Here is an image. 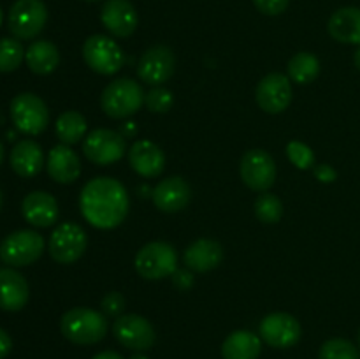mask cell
Segmentation results:
<instances>
[{
  "label": "cell",
  "instance_id": "6da1fadb",
  "mask_svg": "<svg viewBox=\"0 0 360 359\" xmlns=\"http://www.w3.org/2000/svg\"><path fill=\"white\" fill-rule=\"evenodd\" d=\"M79 208L84 220L97 229H115L129 213V194L115 178L101 176L83 187Z\"/></svg>",
  "mask_w": 360,
  "mask_h": 359
},
{
  "label": "cell",
  "instance_id": "7a4b0ae2",
  "mask_svg": "<svg viewBox=\"0 0 360 359\" xmlns=\"http://www.w3.org/2000/svg\"><path fill=\"white\" fill-rule=\"evenodd\" d=\"M60 329H62L63 336L72 344L94 345L104 340L109 324L104 313L77 306V308L63 313L62 320H60Z\"/></svg>",
  "mask_w": 360,
  "mask_h": 359
},
{
  "label": "cell",
  "instance_id": "3957f363",
  "mask_svg": "<svg viewBox=\"0 0 360 359\" xmlns=\"http://www.w3.org/2000/svg\"><path fill=\"white\" fill-rule=\"evenodd\" d=\"M144 102V92L137 81L120 77L111 81L101 95V106L108 116L115 120L136 115Z\"/></svg>",
  "mask_w": 360,
  "mask_h": 359
},
{
  "label": "cell",
  "instance_id": "277c9868",
  "mask_svg": "<svg viewBox=\"0 0 360 359\" xmlns=\"http://www.w3.org/2000/svg\"><path fill=\"white\" fill-rule=\"evenodd\" d=\"M136 271L146 280H162L172 277L178 270V252L171 243L151 241L137 252Z\"/></svg>",
  "mask_w": 360,
  "mask_h": 359
},
{
  "label": "cell",
  "instance_id": "5b68a950",
  "mask_svg": "<svg viewBox=\"0 0 360 359\" xmlns=\"http://www.w3.org/2000/svg\"><path fill=\"white\" fill-rule=\"evenodd\" d=\"M44 252V238L30 229L11 232L0 245V259L13 267L34 264Z\"/></svg>",
  "mask_w": 360,
  "mask_h": 359
},
{
  "label": "cell",
  "instance_id": "8992f818",
  "mask_svg": "<svg viewBox=\"0 0 360 359\" xmlns=\"http://www.w3.org/2000/svg\"><path fill=\"white\" fill-rule=\"evenodd\" d=\"M83 58L94 73L102 76L116 74L125 63V55L118 42L102 34L90 35L83 44Z\"/></svg>",
  "mask_w": 360,
  "mask_h": 359
},
{
  "label": "cell",
  "instance_id": "52a82bcc",
  "mask_svg": "<svg viewBox=\"0 0 360 359\" xmlns=\"http://www.w3.org/2000/svg\"><path fill=\"white\" fill-rule=\"evenodd\" d=\"M11 118L20 132L37 136L49 123L48 106L35 94L25 92L11 101Z\"/></svg>",
  "mask_w": 360,
  "mask_h": 359
},
{
  "label": "cell",
  "instance_id": "ba28073f",
  "mask_svg": "<svg viewBox=\"0 0 360 359\" xmlns=\"http://www.w3.org/2000/svg\"><path fill=\"white\" fill-rule=\"evenodd\" d=\"M48 9L42 0H16L9 11L7 25L16 39L37 37L46 27Z\"/></svg>",
  "mask_w": 360,
  "mask_h": 359
},
{
  "label": "cell",
  "instance_id": "9c48e42d",
  "mask_svg": "<svg viewBox=\"0 0 360 359\" xmlns=\"http://www.w3.org/2000/svg\"><path fill=\"white\" fill-rule=\"evenodd\" d=\"M84 157L97 165H109L125 155V137L111 129L91 130L83 143Z\"/></svg>",
  "mask_w": 360,
  "mask_h": 359
},
{
  "label": "cell",
  "instance_id": "30bf717a",
  "mask_svg": "<svg viewBox=\"0 0 360 359\" xmlns=\"http://www.w3.org/2000/svg\"><path fill=\"white\" fill-rule=\"evenodd\" d=\"M112 334L123 347L136 352L150 351L157 340V334H155L150 320L137 313L120 315L112 324Z\"/></svg>",
  "mask_w": 360,
  "mask_h": 359
},
{
  "label": "cell",
  "instance_id": "8fae6325",
  "mask_svg": "<svg viewBox=\"0 0 360 359\" xmlns=\"http://www.w3.org/2000/svg\"><path fill=\"white\" fill-rule=\"evenodd\" d=\"M86 250V232L74 222H63L49 238V256L60 264H72Z\"/></svg>",
  "mask_w": 360,
  "mask_h": 359
},
{
  "label": "cell",
  "instance_id": "7c38bea8",
  "mask_svg": "<svg viewBox=\"0 0 360 359\" xmlns=\"http://www.w3.org/2000/svg\"><path fill=\"white\" fill-rule=\"evenodd\" d=\"M241 180L255 192H267L276 180V164L264 150H250L243 155L239 165Z\"/></svg>",
  "mask_w": 360,
  "mask_h": 359
},
{
  "label": "cell",
  "instance_id": "4fadbf2b",
  "mask_svg": "<svg viewBox=\"0 0 360 359\" xmlns=\"http://www.w3.org/2000/svg\"><path fill=\"white\" fill-rule=\"evenodd\" d=\"M255 99L260 109L266 113H271V115L283 113L292 102L290 77L281 73L267 74L257 84Z\"/></svg>",
  "mask_w": 360,
  "mask_h": 359
},
{
  "label": "cell",
  "instance_id": "5bb4252c",
  "mask_svg": "<svg viewBox=\"0 0 360 359\" xmlns=\"http://www.w3.org/2000/svg\"><path fill=\"white\" fill-rule=\"evenodd\" d=\"M260 338L274 348L294 347L301 340V324L294 315L285 312L271 313L260 322Z\"/></svg>",
  "mask_w": 360,
  "mask_h": 359
},
{
  "label": "cell",
  "instance_id": "9a60e30c",
  "mask_svg": "<svg viewBox=\"0 0 360 359\" xmlns=\"http://www.w3.org/2000/svg\"><path fill=\"white\" fill-rule=\"evenodd\" d=\"M176 58L171 48L162 44L151 46L139 58V63H137V76L144 83L160 87L162 83H165L172 76Z\"/></svg>",
  "mask_w": 360,
  "mask_h": 359
},
{
  "label": "cell",
  "instance_id": "2e32d148",
  "mask_svg": "<svg viewBox=\"0 0 360 359\" xmlns=\"http://www.w3.org/2000/svg\"><path fill=\"white\" fill-rule=\"evenodd\" d=\"M101 20L105 30L115 37H129L139 23L136 7L129 0H108L102 6Z\"/></svg>",
  "mask_w": 360,
  "mask_h": 359
},
{
  "label": "cell",
  "instance_id": "e0dca14e",
  "mask_svg": "<svg viewBox=\"0 0 360 359\" xmlns=\"http://www.w3.org/2000/svg\"><path fill=\"white\" fill-rule=\"evenodd\" d=\"M192 199V189L179 176L162 180L153 189V203L164 213H178L185 210Z\"/></svg>",
  "mask_w": 360,
  "mask_h": 359
},
{
  "label": "cell",
  "instance_id": "ac0fdd59",
  "mask_svg": "<svg viewBox=\"0 0 360 359\" xmlns=\"http://www.w3.org/2000/svg\"><path fill=\"white\" fill-rule=\"evenodd\" d=\"M21 213L25 220L34 227H49L58 218V203L51 194L35 190L25 196L21 203Z\"/></svg>",
  "mask_w": 360,
  "mask_h": 359
},
{
  "label": "cell",
  "instance_id": "d6986e66",
  "mask_svg": "<svg viewBox=\"0 0 360 359\" xmlns=\"http://www.w3.org/2000/svg\"><path fill=\"white\" fill-rule=\"evenodd\" d=\"M129 162L134 171L143 178H155L165 168V155L155 143L148 139L136 141L129 151Z\"/></svg>",
  "mask_w": 360,
  "mask_h": 359
},
{
  "label": "cell",
  "instance_id": "ffe728a7",
  "mask_svg": "<svg viewBox=\"0 0 360 359\" xmlns=\"http://www.w3.org/2000/svg\"><path fill=\"white\" fill-rule=\"evenodd\" d=\"M30 289L21 273L13 267L0 270V308L6 312H20L28 303Z\"/></svg>",
  "mask_w": 360,
  "mask_h": 359
},
{
  "label": "cell",
  "instance_id": "44dd1931",
  "mask_svg": "<svg viewBox=\"0 0 360 359\" xmlns=\"http://www.w3.org/2000/svg\"><path fill=\"white\" fill-rule=\"evenodd\" d=\"M183 259H185L186 267L190 271L206 273V271L214 270L221 263V259H224V248L214 239H197L192 245H188Z\"/></svg>",
  "mask_w": 360,
  "mask_h": 359
},
{
  "label": "cell",
  "instance_id": "7402d4cb",
  "mask_svg": "<svg viewBox=\"0 0 360 359\" xmlns=\"http://www.w3.org/2000/svg\"><path fill=\"white\" fill-rule=\"evenodd\" d=\"M48 172L55 182L72 183L81 175V160L67 144L53 146L48 155Z\"/></svg>",
  "mask_w": 360,
  "mask_h": 359
},
{
  "label": "cell",
  "instance_id": "603a6c76",
  "mask_svg": "<svg viewBox=\"0 0 360 359\" xmlns=\"http://www.w3.org/2000/svg\"><path fill=\"white\" fill-rule=\"evenodd\" d=\"M11 168L21 178H32L39 175L44 165V153L35 141L23 139L14 144L11 151Z\"/></svg>",
  "mask_w": 360,
  "mask_h": 359
},
{
  "label": "cell",
  "instance_id": "cb8c5ba5",
  "mask_svg": "<svg viewBox=\"0 0 360 359\" xmlns=\"http://www.w3.org/2000/svg\"><path fill=\"white\" fill-rule=\"evenodd\" d=\"M330 37L343 44L360 46V9L359 7H341L330 16L327 25Z\"/></svg>",
  "mask_w": 360,
  "mask_h": 359
},
{
  "label": "cell",
  "instance_id": "d4e9b609",
  "mask_svg": "<svg viewBox=\"0 0 360 359\" xmlns=\"http://www.w3.org/2000/svg\"><path fill=\"white\" fill-rule=\"evenodd\" d=\"M260 351H262V338L245 329L231 333L221 345L224 359H257Z\"/></svg>",
  "mask_w": 360,
  "mask_h": 359
},
{
  "label": "cell",
  "instance_id": "484cf974",
  "mask_svg": "<svg viewBox=\"0 0 360 359\" xmlns=\"http://www.w3.org/2000/svg\"><path fill=\"white\" fill-rule=\"evenodd\" d=\"M27 65L30 67L32 73L35 74H51L60 63V53L53 42L49 41H35L28 46L25 53Z\"/></svg>",
  "mask_w": 360,
  "mask_h": 359
},
{
  "label": "cell",
  "instance_id": "4316f807",
  "mask_svg": "<svg viewBox=\"0 0 360 359\" xmlns=\"http://www.w3.org/2000/svg\"><path fill=\"white\" fill-rule=\"evenodd\" d=\"M55 129L58 139L67 146H70V144L79 143L84 137V134H86V120L81 113L65 111L58 116Z\"/></svg>",
  "mask_w": 360,
  "mask_h": 359
},
{
  "label": "cell",
  "instance_id": "83f0119b",
  "mask_svg": "<svg viewBox=\"0 0 360 359\" xmlns=\"http://www.w3.org/2000/svg\"><path fill=\"white\" fill-rule=\"evenodd\" d=\"M288 77L299 84L311 83L320 74V60L313 53L301 51L294 55L288 62Z\"/></svg>",
  "mask_w": 360,
  "mask_h": 359
},
{
  "label": "cell",
  "instance_id": "f1b7e54d",
  "mask_svg": "<svg viewBox=\"0 0 360 359\" xmlns=\"http://www.w3.org/2000/svg\"><path fill=\"white\" fill-rule=\"evenodd\" d=\"M25 58V49L18 39H0V73H13L21 65Z\"/></svg>",
  "mask_w": 360,
  "mask_h": 359
},
{
  "label": "cell",
  "instance_id": "f546056e",
  "mask_svg": "<svg viewBox=\"0 0 360 359\" xmlns=\"http://www.w3.org/2000/svg\"><path fill=\"white\" fill-rule=\"evenodd\" d=\"M255 215L264 224H276L283 215V204L274 194H260L255 201Z\"/></svg>",
  "mask_w": 360,
  "mask_h": 359
},
{
  "label": "cell",
  "instance_id": "4dcf8cb0",
  "mask_svg": "<svg viewBox=\"0 0 360 359\" xmlns=\"http://www.w3.org/2000/svg\"><path fill=\"white\" fill-rule=\"evenodd\" d=\"M359 355L357 347L345 338H330L319 352V359H359Z\"/></svg>",
  "mask_w": 360,
  "mask_h": 359
},
{
  "label": "cell",
  "instance_id": "1f68e13d",
  "mask_svg": "<svg viewBox=\"0 0 360 359\" xmlns=\"http://www.w3.org/2000/svg\"><path fill=\"white\" fill-rule=\"evenodd\" d=\"M287 155L288 160L299 169H309L315 165V153L308 144L301 143V141H290L287 144Z\"/></svg>",
  "mask_w": 360,
  "mask_h": 359
},
{
  "label": "cell",
  "instance_id": "d6a6232c",
  "mask_svg": "<svg viewBox=\"0 0 360 359\" xmlns=\"http://www.w3.org/2000/svg\"><path fill=\"white\" fill-rule=\"evenodd\" d=\"M144 102H146L148 109L153 113H167L169 109L172 108V102H174V97H172V92L167 90V88L155 87L144 95Z\"/></svg>",
  "mask_w": 360,
  "mask_h": 359
},
{
  "label": "cell",
  "instance_id": "836d02e7",
  "mask_svg": "<svg viewBox=\"0 0 360 359\" xmlns=\"http://www.w3.org/2000/svg\"><path fill=\"white\" fill-rule=\"evenodd\" d=\"M102 312L108 317H120L125 310V298L120 292H108L101 303Z\"/></svg>",
  "mask_w": 360,
  "mask_h": 359
},
{
  "label": "cell",
  "instance_id": "e575fe53",
  "mask_svg": "<svg viewBox=\"0 0 360 359\" xmlns=\"http://www.w3.org/2000/svg\"><path fill=\"white\" fill-rule=\"evenodd\" d=\"M253 4L266 16H278L283 11H287L290 0H253Z\"/></svg>",
  "mask_w": 360,
  "mask_h": 359
},
{
  "label": "cell",
  "instance_id": "d590c367",
  "mask_svg": "<svg viewBox=\"0 0 360 359\" xmlns=\"http://www.w3.org/2000/svg\"><path fill=\"white\" fill-rule=\"evenodd\" d=\"M172 284L179 291H188L193 285V275L188 270H176L172 273Z\"/></svg>",
  "mask_w": 360,
  "mask_h": 359
},
{
  "label": "cell",
  "instance_id": "8d00e7d4",
  "mask_svg": "<svg viewBox=\"0 0 360 359\" xmlns=\"http://www.w3.org/2000/svg\"><path fill=\"white\" fill-rule=\"evenodd\" d=\"M315 176L322 183H333L338 178V172L334 171L333 165L329 164H320L315 165Z\"/></svg>",
  "mask_w": 360,
  "mask_h": 359
},
{
  "label": "cell",
  "instance_id": "74e56055",
  "mask_svg": "<svg viewBox=\"0 0 360 359\" xmlns=\"http://www.w3.org/2000/svg\"><path fill=\"white\" fill-rule=\"evenodd\" d=\"M11 348H13V340H11L9 334L0 327V359L6 358L11 352Z\"/></svg>",
  "mask_w": 360,
  "mask_h": 359
},
{
  "label": "cell",
  "instance_id": "f35d334b",
  "mask_svg": "<svg viewBox=\"0 0 360 359\" xmlns=\"http://www.w3.org/2000/svg\"><path fill=\"white\" fill-rule=\"evenodd\" d=\"M91 359H123V358L115 351H104V352H98V354L94 355Z\"/></svg>",
  "mask_w": 360,
  "mask_h": 359
},
{
  "label": "cell",
  "instance_id": "ab89813d",
  "mask_svg": "<svg viewBox=\"0 0 360 359\" xmlns=\"http://www.w3.org/2000/svg\"><path fill=\"white\" fill-rule=\"evenodd\" d=\"M132 134H136V125H134V122H127L122 129V136L127 137L132 136Z\"/></svg>",
  "mask_w": 360,
  "mask_h": 359
},
{
  "label": "cell",
  "instance_id": "60d3db41",
  "mask_svg": "<svg viewBox=\"0 0 360 359\" xmlns=\"http://www.w3.org/2000/svg\"><path fill=\"white\" fill-rule=\"evenodd\" d=\"M354 62H355V67H357V69L360 70V46H359V49L355 51V55H354Z\"/></svg>",
  "mask_w": 360,
  "mask_h": 359
},
{
  "label": "cell",
  "instance_id": "b9f144b4",
  "mask_svg": "<svg viewBox=\"0 0 360 359\" xmlns=\"http://www.w3.org/2000/svg\"><path fill=\"white\" fill-rule=\"evenodd\" d=\"M130 359H148V355H144V354H134Z\"/></svg>",
  "mask_w": 360,
  "mask_h": 359
},
{
  "label": "cell",
  "instance_id": "7bdbcfd3",
  "mask_svg": "<svg viewBox=\"0 0 360 359\" xmlns=\"http://www.w3.org/2000/svg\"><path fill=\"white\" fill-rule=\"evenodd\" d=\"M2 160H4V144L0 143V165H2Z\"/></svg>",
  "mask_w": 360,
  "mask_h": 359
},
{
  "label": "cell",
  "instance_id": "ee69618b",
  "mask_svg": "<svg viewBox=\"0 0 360 359\" xmlns=\"http://www.w3.org/2000/svg\"><path fill=\"white\" fill-rule=\"evenodd\" d=\"M2 18H4L2 16V9H0V25H2Z\"/></svg>",
  "mask_w": 360,
  "mask_h": 359
},
{
  "label": "cell",
  "instance_id": "f6af8a7d",
  "mask_svg": "<svg viewBox=\"0 0 360 359\" xmlns=\"http://www.w3.org/2000/svg\"><path fill=\"white\" fill-rule=\"evenodd\" d=\"M0 208H2V192H0Z\"/></svg>",
  "mask_w": 360,
  "mask_h": 359
},
{
  "label": "cell",
  "instance_id": "bcb514c9",
  "mask_svg": "<svg viewBox=\"0 0 360 359\" xmlns=\"http://www.w3.org/2000/svg\"><path fill=\"white\" fill-rule=\"evenodd\" d=\"M359 352H360V329H359Z\"/></svg>",
  "mask_w": 360,
  "mask_h": 359
},
{
  "label": "cell",
  "instance_id": "7dc6e473",
  "mask_svg": "<svg viewBox=\"0 0 360 359\" xmlns=\"http://www.w3.org/2000/svg\"><path fill=\"white\" fill-rule=\"evenodd\" d=\"M84 2H98V0H84Z\"/></svg>",
  "mask_w": 360,
  "mask_h": 359
}]
</instances>
